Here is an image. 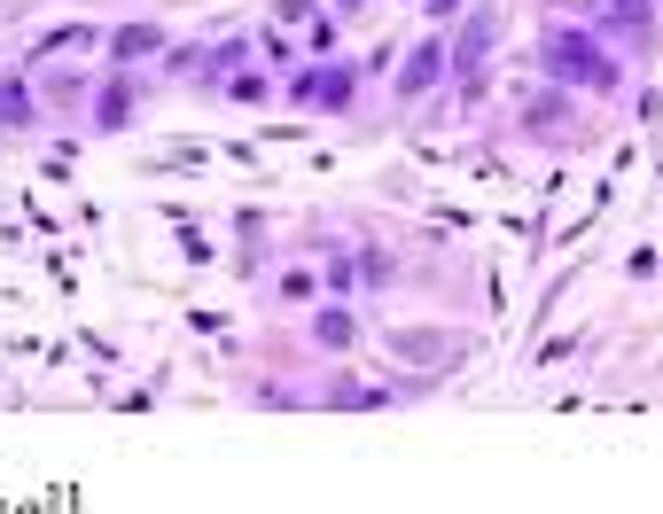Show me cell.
Instances as JSON below:
<instances>
[{"label": "cell", "mask_w": 663, "mask_h": 514, "mask_svg": "<svg viewBox=\"0 0 663 514\" xmlns=\"http://www.w3.org/2000/svg\"><path fill=\"white\" fill-rule=\"evenodd\" d=\"M546 70L586 78V86H617V63H601V47H594V40H554V47H546Z\"/></svg>", "instance_id": "1"}, {"label": "cell", "mask_w": 663, "mask_h": 514, "mask_svg": "<svg viewBox=\"0 0 663 514\" xmlns=\"http://www.w3.org/2000/svg\"><path fill=\"white\" fill-rule=\"evenodd\" d=\"M390 351H398V359H461V343H453V335H430V327H398Z\"/></svg>", "instance_id": "2"}, {"label": "cell", "mask_w": 663, "mask_h": 514, "mask_svg": "<svg viewBox=\"0 0 663 514\" xmlns=\"http://www.w3.org/2000/svg\"><path fill=\"white\" fill-rule=\"evenodd\" d=\"M297 102H328V110H344V102H352V78H344V70H328V78H297Z\"/></svg>", "instance_id": "3"}, {"label": "cell", "mask_w": 663, "mask_h": 514, "mask_svg": "<svg viewBox=\"0 0 663 514\" xmlns=\"http://www.w3.org/2000/svg\"><path fill=\"white\" fill-rule=\"evenodd\" d=\"M438 63H445V47H413V63L398 70V94H422V86L438 78Z\"/></svg>", "instance_id": "4"}, {"label": "cell", "mask_w": 663, "mask_h": 514, "mask_svg": "<svg viewBox=\"0 0 663 514\" xmlns=\"http://www.w3.org/2000/svg\"><path fill=\"white\" fill-rule=\"evenodd\" d=\"M484 47H491V16H476V24H468V40H461V70H476V63H484Z\"/></svg>", "instance_id": "5"}, {"label": "cell", "mask_w": 663, "mask_h": 514, "mask_svg": "<svg viewBox=\"0 0 663 514\" xmlns=\"http://www.w3.org/2000/svg\"><path fill=\"white\" fill-rule=\"evenodd\" d=\"M0 118H9V125H32V94H24V86H0Z\"/></svg>", "instance_id": "6"}, {"label": "cell", "mask_w": 663, "mask_h": 514, "mask_svg": "<svg viewBox=\"0 0 663 514\" xmlns=\"http://www.w3.org/2000/svg\"><path fill=\"white\" fill-rule=\"evenodd\" d=\"M156 47V32L148 24H133V32H118V63H133V55H148Z\"/></svg>", "instance_id": "7"}, {"label": "cell", "mask_w": 663, "mask_h": 514, "mask_svg": "<svg viewBox=\"0 0 663 514\" xmlns=\"http://www.w3.org/2000/svg\"><path fill=\"white\" fill-rule=\"evenodd\" d=\"M320 343H352V312H320Z\"/></svg>", "instance_id": "8"}, {"label": "cell", "mask_w": 663, "mask_h": 514, "mask_svg": "<svg viewBox=\"0 0 663 514\" xmlns=\"http://www.w3.org/2000/svg\"><path fill=\"white\" fill-rule=\"evenodd\" d=\"M336 9H367V0H336Z\"/></svg>", "instance_id": "9"}, {"label": "cell", "mask_w": 663, "mask_h": 514, "mask_svg": "<svg viewBox=\"0 0 663 514\" xmlns=\"http://www.w3.org/2000/svg\"><path fill=\"white\" fill-rule=\"evenodd\" d=\"M617 9H625V16H632V9H640V0H617Z\"/></svg>", "instance_id": "10"}]
</instances>
